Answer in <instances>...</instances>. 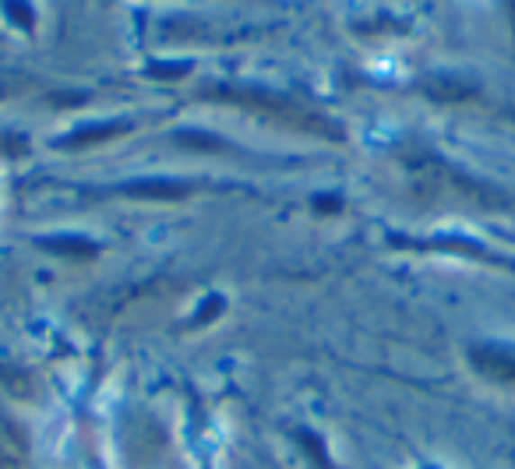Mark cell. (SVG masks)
<instances>
[{
	"mask_svg": "<svg viewBox=\"0 0 515 469\" xmlns=\"http://www.w3.org/2000/svg\"><path fill=\"white\" fill-rule=\"evenodd\" d=\"M4 7H7V14L22 25V29H32L36 25V14H32V7H25L22 0H4Z\"/></svg>",
	"mask_w": 515,
	"mask_h": 469,
	"instance_id": "cell-1",
	"label": "cell"
}]
</instances>
